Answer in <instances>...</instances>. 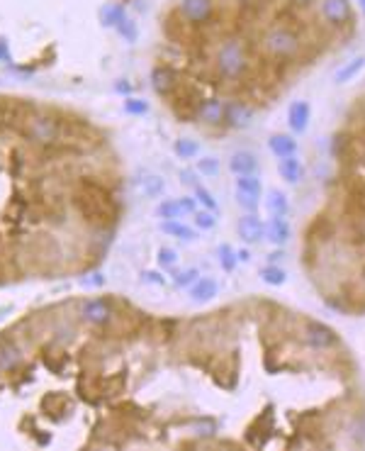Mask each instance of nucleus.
Listing matches in <instances>:
<instances>
[{
    "mask_svg": "<svg viewBox=\"0 0 365 451\" xmlns=\"http://www.w3.org/2000/svg\"><path fill=\"white\" fill-rule=\"evenodd\" d=\"M156 259H159V266H164V269H170V266L178 264V254H175V249H168V247H161Z\"/></svg>",
    "mask_w": 365,
    "mask_h": 451,
    "instance_id": "7c9ffc66",
    "label": "nucleus"
},
{
    "mask_svg": "<svg viewBox=\"0 0 365 451\" xmlns=\"http://www.w3.org/2000/svg\"><path fill=\"white\" fill-rule=\"evenodd\" d=\"M124 113L144 115V113H149V103H146V100H139V98H129V100H124Z\"/></svg>",
    "mask_w": 365,
    "mask_h": 451,
    "instance_id": "c756f323",
    "label": "nucleus"
},
{
    "mask_svg": "<svg viewBox=\"0 0 365 451\" xmlns=\"http://www.w3.org/2000/svg\"><path fill=\"white\" fill-rule=\"evenodd\" d=\"M268 149H270V154L275 156V159H285V156L297 154L299 144L293 135H270V140H268Z\"/></svg>",
    "mask_w": 365,
    "mask_h": 451,
    "instance_id": "4468645a",
    "label": "nucleus"
},
{
    "mask_svg": "<svg viewBox=\"0 0 365 451\" xmlns=\"http://www.w3.org/2000/svg\"><path fill=\"white\" fill-rule=\"evenodd\" d=\"M237 191H246V193H256L261 195L263 193V181L258 173H246V176H237Z\"/></svg>",
    "mask_w": 365,
    "mask_h": 451,
    "instance_id": "393cba45",
    "label": "nucleus"
},
{
    "mask_svg": "<svg viewBox=\"0 0 365 451\" xmlns=\"http://www.w3.org/2000/svg\"><path fill=\"white\" fill-rule=\"evenodd\" d=\"M166 191V178L159 173H146V176L137 178V193L144 198H159Z\"/></svg>",
    "mask_w": 365,
    "mask_h": 451,
    "instance_id": "2eb2a0df",
    "label": "nucleus"
},
{
    "mask_svg": "<svg viewBox=\"0 0 365 451\" xmlns=\"http://www.w3.org/2000/svg\"><path fill=\"white\" fill-rule=\"evenodd\" d=\"M261 280L266 285H273V288H280V285L288 283V271L283 269L280 264H266L261 271H258Z\"/></svg>",
    "mask_w": 365,
    "mask_h": 451,
    "instance_id": "f3484780",
    "label": "nucleus"
},
{
    "mask_svg": "<svg viewBox=\"0 0 365 451\" xmlns=\"http://www.w3.org/2000/svg\"><path fill=\"white\" fill-rule=\"evenodd\" d=\"M358 283H360V288L365 291V266H363V271H360V276H358Z\"/></svg>",
    "mask_w": 365,
    "mask_h": 451,
    "instance_id": "ea45409f",
    "label": "nucleus"
},
{
    "mask_svg": "<svg viewBox=\"0 0 365 451\" xmlns=\"http://www.w3.org/2000/svg\"><path fill=\"white\" fill-rule=\"evenodd\" d=\"M266 210L270 213V218H288L290 198L285 195L283 191H278V188H273V191H268V195H266Z\"/></svg>",
    "mask_w": 365,
    "mask_h": 451,
    "instance_id": "dca6fc26",
    "label": "nucleus"
},
{
    "mask_svg": "<svg viewBox=\"0 0 365 451\" xmlns=\"http://www.w3.org/2000/svg\"><path fill=\"white\" fill-rule=\"evenodd\" d=\"M237 234L246 247L261 244L266 239V222L256 213H246L237 220Z\"/></svg>",
    "mask_w": 365,
    "mask_h": 451,
    "instance_id": "6e6552de",
    "label": "nucleus"
},
{
    "mask_svg": "<svg viewBox=\"0 0 365 451\" xmlns=\"http://www.w3.org/2000/svg\"><path fill=\"white\" fill-rule=\"evenodd\" d=\"M358 3H360V6H363V10H365V0H358Z\"/></svg>",
    "mask_w": 365,
    "mask_h": 451,
    "instance_id": "a19ab883",
    "label": "nucleus"
},
{
    "mask_svg": "<svg viewBox=\"0 0 365 451\" xmlns=\"http://www.w3.org/2000/svg\"><path fill=\"white\" fill-rule=\"evenodd\" d=\"M288 3L297 10H312V8L319 6V0H288Z\"/></svg>",
    "mask_w": 365,
    "mask_h": 451,
    "instance_id": "e433bc0d",
    "label": "nucleus"
},
{
    "mask_svg": "<svg viewBox=\"0 0 365 451\" xmlns=\"http://www.w3.org/2000/svg\"><path fill=\"white\" fill-rule=\"evenodd\" d=\"M363 66H365V57L351 59L348 64H344V66L339 68V73H336V84H348V81H353Z\"/></svg>",
    "mask_w": 365,
    "mask_h": 451,
    "instance_id": "412c9836",
    "label": "nucleus"
},
{
    "mask_svg": "<svg viewBox=\"0 0 365 451\" xmlns=\"http://www.w3.org/2000/svg\"><path fill=\"white\" fill-rule=\"evenodd\" d=\"M219 296V283L212 276H200L190 285V300L193 303H210Z\"/></svg>",
    "mask_w": 365,
    "mask_h": 451,
    "instance_id": "9b49d317",
    "label": "nucleus"
},
{
    "mask_svg": "<svg viewBox=\"0 0 365 451\" xmlns=\"http://www.w3.org/2000/svg\"><path fill=\"white\" fill-rule=\"evenodd\" d=\"M197 278H200V271L197 269H183L173 274V283L178 285V288H190Z\"/></svg>",
    "mask_w": 365,
    "mask_h": 451,
    "instance_id": "cd10ccee",
    "label": "nucleus"
},
{
    "mask_svg": "<svg viewBox=\"0 0 365 451\" xmlns=\"http://www.w3.org/2000/svg\"><path fill=\"white\" fill-rule=\"evenodd\" d=\"M221 171V161L217 156H202L197 159V173H202V178H217Z\"/></svg>",
    "mask_w": 365,
    "mask_h": 451,
    "instance_id": "b1692460",
    "label": "nucleus"
},
{
    "mask_svg": "<svg viewBox=\"0 0 365 451\" xmlns=\"http://www.w3.org/2000/svg\"><path fill=\"white\" fill-rule=\"evenodd\" d=\"M63 125H66V117H63V115L41 108V105L34 103L17 130H20V135L25 137L30 144L39 146L41 151H52L61 144Z\"/></svg>",
    "mask_w": 365,
    "mask_h": 451,
    "instance_id": "f257e3e1",
    "label": "nucleus"
},
{
    "mask_svg": "<svg viewBox=\"0 0 365 451\" xmlns=\"http://www.w3.org/2000/svg\"><path fill=\"white\" fill-rule=\"evenodd\" d=\"M309 119H312V108H309L307 100H295L288 108V125L293 135H304L309 127Z\"/></svg>",
    "mask_w": 365,
    "mask_h": 451,
    "instance_id": "1a4fd4ad",
    "label": "nucleus"
},
{
    "mask_svg": "<svg viewBox=\"0 0 365 451\" xmlns=\"http://www.w3.org/2000/svg\"><path fill=\"white\" fill-rule=\"evenodd\" d=\"M193 119L205 127H221L224 122V98L219 95H202L193 110Z\"/></svg>",
    "mask_w": 365,
    "mask_h": 451,
    "instance_id": "423d86ee",
    "label": "nucleus"
},
{
    "mask_svg": "<svg viewBox=\"0 0 365 451\" xmlns=\"http://www.w3.org/2000/svg\"><path fill=\"white\" fill-rule=\"evenodd\" d=\"M278 173L285 183L297 186V183H302L304 176H307V169H304V164L297 159V154H293V156H285V159H278Z\"/></svg>",
    "mask_w": 365,
    "mask_h": 451,
    "instance_id": "9d476101",
    "label": "nucleus"
},
{
    "mask_svg": "<svg viewBox=\"0 0 365 451\" xmlns=\"http://www.w3.org/2000/svg\"><path fill=\"white\" fill-rule=\"evenodd\" d=\"M193 191H195V200L200 202L202 208H205V210H212V213H217V208H219V205H217L215 195H212V193L207 191L205 186H200V183H197V186L193 188Z\"/></svg>",
    "mask_w": 365,
    "mask_h": 451,
    "instance_id": "c85d7f7f",
    "label": "nucleus"
},
{
    "mask_svg": "<svg viewBox=\"0 0 365 451\" xmlns=\"http://www.w3.org/2000/svg\"><path fill=\"white\" fill-rule=\"evenodd\" d=\"M253 117H256L253 103L244 98L224 100V122H221V127H226V130H246V127L253 125Z\"/></svg>",
    "mask_w": 365,
    "mask_h": 451,
    "instance_id": "39448f33",
    "label": "nucleus"
},
{
    "mask_svg": "<svg viewBox=\"0 0 365 451\" xmlns=\"http://www.w3.org/2000/svg\"><path fill=\"white\" fill-rule=\"evenodd\" d=\"M193 220H195V227L202 229V232H210V229L217 227V215L212 213V210H197L195 215H193Z\"/></svg>",
    "mask_w": 365,
    "mask_h": 451,
    "instance_id": "bb28decb",
    "label": "nucleus"
},
{
    "mask_svg": "<svg viewBox=\"0 0 365 451\" xmlns=\"http://www.w3.org/2000/svg\"><path fill=\"white\" fill-rule=\"evenodd\" d=\"M103 20L105 25H119L124 20L122 17V8H105L103 10Z\"/></svg>",
    "mask_w": 365,
    "mask_h": 451,
    "instance_id": "473e14b6",
    "label": "nucleus"
},
{
    "mask_svg": "<svg viewBox=\"0 0 365 451\" xmlns=\"http://www.w3.org/2000/svg\"><path fill=\"white\" fill-rule=\"evenodd\" d=\"M237 205L246 213H256L261 208V195L256 193H246V191H237Z\"/></svg>",
    "mask_w": 365,
    "mask_h": 451,
    "instance_id": "a878e982",
    "label": "nucleus"
},
{
    "mask_svg": "<svg viewBox=\"0 0 365 451\" xmlns=\"http://www.w3.org/2000/svg\"><path fill=\"white\" fill-rule=\"evenodd\" d=\"M180 183H183V186H190V188H195V186H197L195 171H193V169H183V171H180Z\"/></svg>",
    "mask_w": 365,
    "mask_h": 451,
    "instance_id": "c9c22d12",
    "label": "nucleus"
},
{
    "mask_svg": "<svg viewBox=\"0 0 365 451\" xmlns=\"http://www.w3.org/2000/svg\"><path fill=\"white\" fill-rule=\"evenodd\" d=\"M237 259L241 261V264H248V261H251V251H248V249H239L237 251Z\"/></svg>",
    "mask_w": 365,
    "mask_h": 451,
    "instance_id": "58836bf2",
    "label": "nucleus"
},
{
    "mask_svg": "<svg viewBox=\"0 0 365 451\" xmlns=\"http://www.w3.org/2000/svg\"><path fill=\"white\" fill-rule=\"evenodd\" d=\"M156 215H159L164 222H168V220H180L186 218V213H183V208H180L178 200H164L159 202V208H156Z\"/></svg>",
    "mask_w": 365,
    "mask_h": 451,
    "instance_id": "5701e85b",
    "label": "nucleus"
},
{
    "mask_svg": "<svg viewBox=\"0 0 365 451\" xmlns=\"http://www.w3.org/2000/svg\"><path fill=\"white\" fill-rule=\"evenodd\" d=\"M78 320L90 329H108L117 317V305L112 298H88L78 305Z\"/></svg>",
    "mask_w": 365,
    "mask_h": 451,
    "instance_id": "7ed1b4c3",
    "label": "nucleus"
},
{
    "mask_svg": "<svg viewBox=\"0 0 365 451\" xmlns=\"http://www.w3.org/2000/svg\"><path fill=\"white\" fill-rule=\"evenodd\" d=\"M105 276L100 274V271H93V274H88V276H83L81 278V285L83 288H103L105 285Z\"/></svg>",
    "mask_w": 365,
    "mask_h": 451,
    "instance_id": "2f4dec72",
    "label": "nucleus"
},
{
    "mask_svg": "<svg viewBox=\"0 0 365 451\" xmlns=\"http://www.w3.org/2000/svg\"><path fill=\"white\" fill-rule=\"evenodd\" d=\"M299 339L309 349H314V352H331V349H336L341 344V337L336 334V329H331L329 325L319 320H302Z\"/></svg>",
    "mask_w": 365,
    "mask_h": 451,
    "instance_id": "20e7f679",
    "label": "nucleus"
},
{
    "mask_svg": "<svg viewBox=\"0 0 365 451\" xmlns=\"http://www.w3.org/2000/svg\"><path fill=\"white\" fill-rule=\"evenodd\" d=\"M161 229H164V234H168V237L183 239V242H193V239H195V229L188 227V224L180 222V220H168V222H161Z\"/></svg>",
    "mask_w": 365,
    "mask_h": 451,
    "instance_id": "a211bd4d",
    "label": "nucleus"
},
{
    "mask_svg": "<svg viewBox=\"0 0 365 451\" xmlns=\"http://www.w3.org/2000/svg\"><path fill=\"white\" fill-rule=\"evenodd\" d=\"M173 151H175V156H178V159L186 161V159H197V156H200V151H202V146H200V142L183 137V140H175Z\"/></svg>",
    "mask_w": 365,
    "mask_h": 451,
    "instance_id": "6ab92c4d",
    "label": "nucleus"
},
{
    "mask_svg": "<svg viewBox=\"0 0 365 451\" xmlns=\"http://www.w3.org/2000/svg\"><path fill=\"white\" fill-rule=\"evenodd\" d=\"M293 237V227L285 218H270L266 222V239L275 247H285Z\"/></svg>",
    "mask_w": 365,
    "mask_h": 451,
    "instance_id": "f8f14e48",
    "label": "nucleus"
},
{
    "mask_svg": "<svg viewBox=\"0 0 365 451\" xmlns=\"http://www.w3.org/2000/svg\"><path fill=\"white\" fill-rule=\"evenodd\" d=\"M141 280L144 283H151V285H166L168 280H166L164 274H159V271H141Z\"/></svg>",
    "mask_w": 365,
    "mask_h": 451,
    "instance_id": "72a5a7b5",
    "label": "nucleus"
},
{
    "mask_svg": "<svg viewBox=\"0 0 365 451\" xmlns=\"http://www.w3.org/2000/svg\"><path fill=\"white\" fill-rule=\"evenodd\" d=\"M190 430L195 432L197 436H205V439H212V436H217V432H219V427H217V420H212V417H197V420L190 422Z\"/></svg>",
    "mask_w": 365,
    "mask_h": 451,
    "instance_id": "4be33fe9",
    "label": "nucleus"
},
{
    "mask_svg": "<svg viewBox=\"0 0 365 451\" xmlns=\"http://www.w3.org/2000/svg\"><path fill=\"white\" fill-rule=\"evenodd\" d=\"M117 27H119V32H122V37H124V39H129V42H134V39H137V27H134V22L122 20Z\"/></svg>",
    "mask_w": 365,
    "mask_h": 451,
    "instance_id": "f704fd0d",
    "label": "nucleus"
},
{
    "mask_svg": "<svg viewBox=\"0 0 365 451\" xmlns=\"http://www.w3.org/2000/svg\"><path fill=\"white\" fill-rule=\"evenodd\" d=\"M25 349L15 334L0 337V374H15L17 368L25 366Z\"/></svg>",
    "mask_w": 365,
    "mask_h": 451,
    "instance_id": "0eeeda50",
    "label": "nucleus"
},
{
    "mask_svg": "<svg viewBox=\"0 0 365 451\" xmlns=\"http://www.w3.org/2000/svg\"><path fill=\"white\" fill-rule=\"evenodd\" d=\"M217 261H219L221 271L232 274V271L237 269V264H239L237 249H234L232 244H219V247H217Z\"/></svg>",
    "mask_w": 365,
    "mask_h": 451,
    "instance_id": "aec40b11",
    "label": "nucleus"
},
{
    "mask_svg": "<svg viewBox=\"0 0 365 451\" xmlns=\"http://www.w3.org/2000/svg\"><path fill=\"white\" fill-rule=\"evenodd\" d=\"M229 171L234 176H246V173L258 171V156L253 151H234L229 159Z\"/></svg>",
    "mask_w": 365,
    "mask_h": 451,
    "instance_id": "ddd939ff",
    "label": "nucleus"
},
{
    "mask_svg": "<svg viewBox=\"0 0 365 451\" xmlns=\"http://www.w3.org/2000/svg\"><path fill=\"white\" fill-rule=\"evenodd\" d=\"M268 259V264H280V261L285 259V251H283V247H278V249H273L270 254L266 256Z\"/></svg>",
    "mask_w": 365,
    "mask_h": 451,
    "instance_id": "4c0bfd02",
    "label": "nucleus"
},
{
    "mask_svg": "<svg viewBox=\"0 0 365 451\" xmlns=\"http://www.w3.org/2000/svg\"><path fill=\"white\" fill-rule=\"evenodd\" d=\"M319 17L324 20V25H329L331 30L341 32L351 39L355 30V10L351 0H319L317 6Z\"/></svg>",
    "mask_w": 365,
    "mask_h": 451,
    "instance_id": "f03ea898",
    "label": "nucleus"
}]
</instances>
